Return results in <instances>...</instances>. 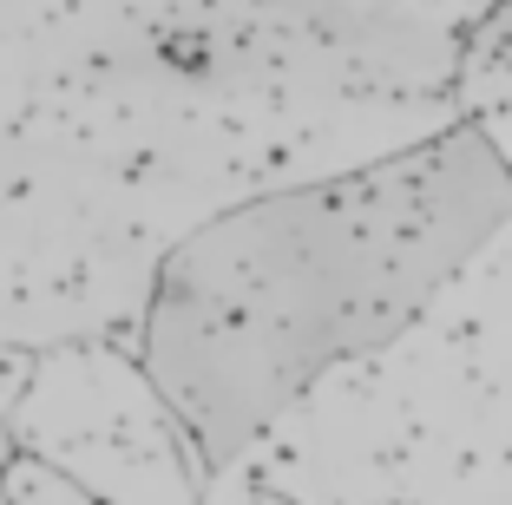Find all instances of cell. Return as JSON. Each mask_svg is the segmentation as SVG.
Here are the masks:
<instances>
[{
    "mask_svg": "<svg viewBox=\"0 0 512 505\" xmlns=\"http://www.w3.org/2000/svg\"><path fill=\"white\" fill-rule=\"evenodd\" d=\"M33 348H20V342H0V414H14L20 407V394H27V381H33Z\"/></svg>",
    "mask_w": 512,
    "mask_h": 505,
    "instance_id": "8992f818",
    "label": "cell"
},
{
    "mask_svg": "<svg viewBox=\"0 0 512 505\" xmlns=\"http://www.w3.org/2000/svg\"><path fill=\"white\" fill-rule=\"evenodd\" d=\"M7 420L27 460L53 466L99 505H197L211 479L138 355L112 342L40 348L33 381Z\"/></svg>",
    "mask_w": 512,
    "mask_h": 505,
    "instance_id": "3957f363",
    "label": "cell"
},
{
    "mask_svg": "<svg viewBox=\"0 0 512 505\" xmlns=\"http://www.w3.org/2000/svg\"><path fill=\"white\" fill-rule=\"evenodd\" d=\"M506 223L512 178L467 119L355 171L237 197L158 256L132 355L197 460L237 466L322 374L394 342Z\"/></svg>",
    "mask_w": 512,
    "mask_h": 505,
    "instance_id": "6da1fadb",
    "label": "cell"
},
{
    "mask_svg": "<svg viewBox=\"0 0 512 505\" xmlns=\"http://www.w3.org/2000/svg\"><path fill=\"white\" fill-rule=\"evenodd\" d=\"M467 125H480V138L499 151V164H506V178H512V79H499V86H486L480 99L460 112Z\"/></svg>",
    "mask_w": 512,
    "mask_h": 505,
    "instance_id": "5b68a950",
    "label": "cell"
},
{
    "mask_svg": "<svg viewBox=\"0 0 512 505\" xmlns=\"http://www.w3.org/2000/svg\"><path fill=\"white\" fill-rule=\"evenodd\" d=\"M0 492H7V505H99L92 492H79L73 479H60L53 466L27 460V453L0 473Z\"/></svg>",
    "mask_w": 512,
    "mask_h": 505,
    "instance_id": "277c9868",
    "label": "cell"
},
{
    "mask_svg": "<svg viewBox=\"0 0 512 505\" xmlns=\"http://www.w3.org/2000/svg\"><path fill=\"white\" fill-rule=\"evenodd\" d=\"M250 505H296L289 492H276V486H263V479L250 473Z\"/></svg>",
    "mask_w": 512,
    "mask_h": 505,
    "instance_id": "ba28073f",
    "label": "cell"
},
{
    "mask_svg": "<svg viewBox=\"0 0 512 505\" xmlns=\"http://www.w3.org/2000/svg\"><path fill=\"white\" fill-rule=\"evenodd\" d=\"M243 466L296 505H512V223Z\"/></svg>",
    "mask_w": 512,
    "mask_h": 505,
    "instance_id": "7a4b0ae2",
    "label": "cell"
},
{
    "mask_svg": "<svg viewBox=\"0 0 512 505\" xmlns=\"http://www.w3.org/2000/svg\"><path fill=\"white\" fill-rule=\"evenodd\" d=\"M20 460V440H14V420L0 414V473H7V466Z\"/></svg>",
    "mask_w": 512,
    "mask_h": 505,
    "instance_id": "52a82bcc",
    "label": "cell"
},
{
    "mask_svg": "<svg viewBox=\"0 0 512 505\" xmlns=\"http://www.w3.org/2000/svg\"><path fill=\"white\" fill-rule=\"evenodd\" d=\"M0 505H7V492H0Z\"/></svg>",
    "mask_w": 512,
    "mask_h": 505,
    "instance_id": "9c48e42d",
    "label": "cell"
}]
</instances>
